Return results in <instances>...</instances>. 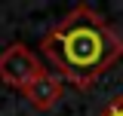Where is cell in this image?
I'll return each instance as SVG.
<instances>
[{
  "mask_svg": "<svg viewBox=\"0 0 123 116\" xmlns=\"http://www.w3.org/2000/svg\"><path fill=\"white\" fill-rule=\"evenodd\" d=\"M40 52L49 58L62 83H71L77 92H89L102 73L123 58V37L98 9L77 3L43 34Z\"/></svg>",
  "mask_w": 123,
  "mask_h": 116,
  "instance_id": "1",
  "label": "cell"
},
{
  "mask_svg": "<svg viewBox=\"0 0 123 116\" xmlns=\"http://www.w3.org/2000/svg\"><path fill=\"white\" fill-rule=\"evenodd\" d=\"M43 73H46V67L34 55V49H28L25 43H9L0 52V83L3 86L15 89V92H25Z\"/></svg>",
  "mask_w": 123,
  "mask_h": 116,
  "instance_id": "2",
  "label": "cell"
},
{
  "mask_svg": "<svg viewBox=\"0 0 123 116\" xmlns=\"http://www.w3.org/2000/svg\"><path fill=\"white\" fill-rule=\"evenodd\" d=\"M62 92H65L62 76H55V73H43V76H40V79H34L22 95L28 98V104L34 107V110L46 113V110H52V107L62 101Z\"/></svg>",
  "mask_w": 123,
  "mask_h": 116,
  "instance_id": "3",
  "label": "cell"
},
{
  "mask_svg": "<svg viewBox=\"0 0 123 116\" xmlns=\"http://www.w3.org/2000/svg\"><path fill=\"white\" fill-rule=\"evenodd\" d=\"M95 116H123V95H114Z\"/></svg>",
  "mask_w": 123,
  "mask_h": 116,
  "instance_id": "4",
  "label": "cell"
}]
</instances>
